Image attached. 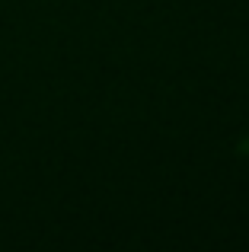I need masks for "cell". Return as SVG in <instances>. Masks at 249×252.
Wrapping results in <instances>:
<instances>
[{"mask_svg":"<svg viewBox=\"0 0 249 252\" xmlns=\"http://www.w3.org/2000/svg\"><path fill=\"white\" fill-rule=\"evenodd\" d=\"M243 150H246V154H249V141H246V144H243Z\"/></svg>","mask_w":249,"mask_h":252,"instance_id":"1","label":"cell"}]
</instances>
